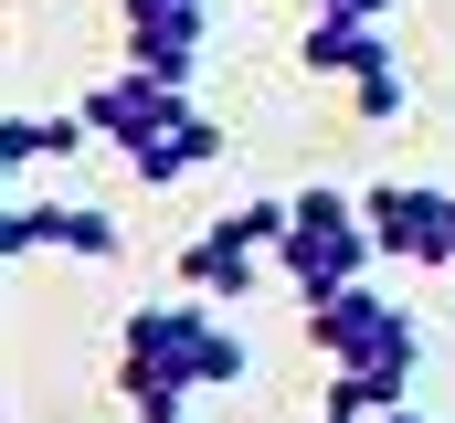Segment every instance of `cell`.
Instances as JSON below:
<instances>
[{
    "mask_svg": "<svg viewBox=\"0 0 455 423\" xmlns=\"http://www.w3.org/2000/svg\"><path fill=\"white\" fill-rule=\"evenodd\" d=\"M85 254V265H116L127 254V233H116V212H96V202H11L0 212V254L21 265V254Z\"/></svg>",
    "mask_w": 455,
    "mask_h": 423,
    "instance_id": "7",
    "label": "cell"
},
{
    "mask_svg": "<svg viewBox=\"0 0 455 423\" xmlns=\"http://www.w3.org/2000/svg\"><path fill=\"white\" fill-rule=\"evenodd\" d=\"M371 212L349 202V191H297L286 202V233H275V275L297 286V297H339L371 275Z\"/></svg>",
    "mask_w": 455,
    "mask_h": 423,
    "instance_id": "3",
    "label": "cell"
},
{
    "mask_svg": "<svg viewBox=\"0 0 455 423\" xmlns=\"http://www.w3.org/2000/svg\"><path fill=\"white\" fill-rule=\"evenodd\" d=\"M360 212H371V243L392 265H445L455 275V191H435V180H381V191H360Z\"/></svg>",
    "mask_w": 455,
    "mask_h": 423,
    "instance_id": "5",
    "label": "cell"
},
{
    "mask_svg": "<svg viewBox=\"0 0 455 423\" xmlns=\"http://www.w3.org/2000/svg\"><path fill=\"white\" fill-rule=\"evenodd\" d=\"M212 159H223V116L180 106V127H170V138H148V148H138L127 170H138L148 191H170V180H191V170H212Z\"/></svg>",
    "mask_w": 455,
    "mask_h": 423,
    "instance_id": "9",
    "label": "cell"
},
{
    "mask_svg": "<svg viewBox=\"0 0 455 423\" xmlns=\"http://www.w3.org/2000/svg\"><path fill=\"white\" fill-rule=\"evenodd\" d=\"M307 11H339V21H392V0H307Z\"/></svg>",
    "mask_w": 455,
    "mask_h": 423,
    "instance_id": "13",
    "label": "cell"
},
{
    "mask_svg": "<svg viewBox=\"0 0 455 423\" xmlns=\"http://www.w3.org/2000/svg\"><path fill=\"white\" fill-rule=\"evenodd\" d=\"M403 106H413V85H403V64H392V53H381V64H360V75H349V116H371V127H392V116H403Z\"/></svg>",
    "mask_w": 455,
    "mask_h": 423,
    "instance_id": "12",
    "label": "cell"
},
{
    "mask_svg": "<svg viewBox=\"0 0 455 423\" xmlns=\"http://www.w3.org/2000/svg\"><path fill=\"white\" fill-rule=\"evenodd\" d=\"M243 371H254V349H243V328H233L212 297L127 307V328H116V392H127V413H138V423L180 413L191 392H233Z\"/></svg>",
    "mask_w": 455,
    "mask_h": 423,
    "instance_id": "1",
    "label": "cell"
},
{
    "mask_svg": "<svg viewBox=\"0 0 455 423\" xmlns=\"http://www.w3.org/2000/svg\"><path fill=\"white\" fill-rule=\"evenodd\" d=\"M275 233H286V202L223 212L212 233H191V243H180V286H191V297H212V307H243V297L275 275Z\"/></svg>",
    "mask_w": 455,
    "mask_h": 423,
    "instance_id": "4",
    "label": "cell"
},
{
    "mask_svg": "<svg viewBox=\"0 0 455 423\" xmlns=\"http://www.w3.org/2000/svg\"><path fill=\"white\" fill-rule=\"evenodd\" d=\"M381 423H435V413H413V403H403V413H381Z\"/></svg>",
    "mask_w": 455,
    "mask_h": 423,
    "instance_id": "14",
    "label": "cell"
},
{
    "mask_svg": "<svg viewBox=\"0 0 455 423\" xmlns=\"http://www.w3.org/2000/svg\"><path fill=\"white\" fill-rule=\"evenodd\" d=\"M85 138H96V127H85V106H75V116H32V106H21V116L0 127V170H43V159H75Z\"/></svg>",
    "mask_w": 455,
    "mask_h": 423,
    "instance_id": "11",
    "label": "cell"
},
{
    "mask_svg": "<svg viewBox=\"0 0 455 423\" xmlns=\"http://www.w3.org/2000/svg\"><path fill=\"white\" fill-rule=\"evenodd\" d=\"M180 106H191V85H170V75H148V64H127V75H107V85L85 96V127L107 138L116 159H138L148 138H170V127H180Z\"/></svg>",
    "mask_w": 455,
    "mask_h": 423,
    "instance_id": "6",
    "label": "cell"
},
{
    "mask_svg": "<svg viewBox=\"0 0 455 423\" xmlns=\"http://www.w3.org/2000/svg\"><path fill=\"white\" fill-rule=\"evenodd\" d=\"M212 11H223V0H127V64L191 85V64H202V43H212Z\"/></svg>",
    "mask_w": 455,
    "mask_h": 423,
    "instance_id": "8",
    "label": "cell"
},
{
    "mask_svg": "<svg viewBox=\"0 0 455 423\" xmlns=\"http://www.w3.org/2000/svg\"><path fill=\"white\" fill-rule=\"evenodd\" d=\"M159 423H191V403H180V413H159Z\"/></svg>",
    "mask_w": 455,
    "mask_h": 423,
    "instance_id": "15",
    "label": "cell"
},
{
    "mask_svg": "<svg viewBox=\"0 0 455 423\" xmlns=\"http://www.w3.org/2000/svg\"><path fill=\"white\" fill-rule=\"evenodd\" d=\"M392 43H381V21H339V11H307V43H297V64L307 75H360V64H381Z\"/></svg>",
    "mask_w": 455,
    "mask_h": 423,
    "instance_id": "10",
    "label": "cell"
},
{
    "mask_svg": "<svg viewBox=\"0 0 455 423\" xmlns=\"http://www.w3.org/2000/svg\"><path fill=\"white\" fill-rule=\"evenodd\" d=\"M307 339H318V360H329V381H339L349 403H371V413H403L413 403L424 328H413V307H392L371 275L339 286V297H307Z\"/></svg>",
    "mask_w": 455,
    "mask_h": 423,
    "instance_id": "2",
    "label": "cell"
}]
</instances>
